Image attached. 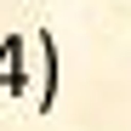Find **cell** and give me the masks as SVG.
<instances>
[{"label": "cell", "mask_w": 131, "mask_h": 131, "mask_svg": "<svg viewBox=\"0 0 131 131\" xmlns=\"http://www.w3.org/2000/svg\"><path fill=\"white\" fill-rule=\"evenodd\" d=\"M0 91H6V97H23L29 91V40L23 34H6V40H0Z\"/></svg>", "instance_id": "7a4b0ae2"}, {"label": "cell", "mask_w": 131, "mask_h": 131, "mask_svg": "<svg viewBox=\"0 0 131 131\" xmlns=\"http://www.w3.org/2000/svg\"><path fill=\"white\" fill-rule=\"evenodd\" d=\"M34 51H40V114H51L57 108V85H63V51H57V40H51V29H40L34 34Z\"/></svg>", "instance_id": "6da1fadb"}]
</instances>
